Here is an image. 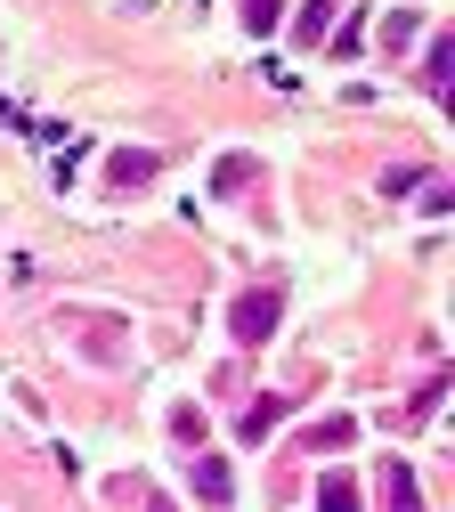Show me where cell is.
Wrapping results in <instances>:
<instances>
[{"label": "cell", "instance_id": "7a4b0ae2", "mask_svg": "<svg viewBox=\"0 0 455 512\" xmlns=\"http://www.w3.org/2000/svg\"><path fill=\"white\" fill-rule=\"evenodd\" d=\"M382 512H423V496H415V472H407V464H382Z\"/></svg>", "mask_w": 455, "mask_h": 512}, {"label": "cell", "instance_id": "6da1fadb", "mask_svg": "<svg viewBox=\"0 0 455 512\" xmlns=\"http://www.w3.org/2000/svg\"><path fill=\"white\" fill-rule=\"evenodd\" d=\"M269 326H277V293H244V301H236V334H244V342H260Z\"/></svg>", "mask_w": 455, "mask_h": 512}, {"label": "cell", "instance_id": "ba28073f", "mask_svg": "<svg viewBox=\"0 0 455 512\" xmlns=\"http://www.w3.org/2000/svg\"><path fill=\"white\" fill-rule=\"evenodd\" d=\"M147 171H155V155H114V179H122V187H130V179H147Z\"/></svg>", "mask_w": 455, "mask_h": 512}, {"label": "cell", "instance_id": "8992f818", "mask_svg": "<svg viewBox=\"0 0 455 512\" xmlns=\"http://www.w3.org/2000/svg\"><path fill=\"white\" fill-rule=\"evenodd\" d=\"M269 431H277V399H260V407L244 415V439H269Z\"/></svg>", "mask_w": 455, "mask_h": 512}, {"label": "cell", "instance_id": "52a82bcc", "mask_svg": "<svg viewBox=\"0 0 455 512\" xmlns=\"http://www.w3.org/2000/svg\"><path fill=\"white\" fill-rule=\"evenodd\" d=\"M277 9H285V0H244V25H252V33H269V25H277Z\"/></svg>", "mask_w": 455, "mask_h": 512}, {"label": "cell", "instance_id": "5b68a950", "mask_svg": "<svg viewBox=\"0 0 455 512\" xmlns=\"http://www.w3.org/2000/svg\"><path fill=\"white\" fill-rule=\"evenodd\" d=\"M325 25H334V0H309L301 9V41H325Z\"/></svg>", "mask_w": 455, "mask_h": 512}, {"label": "cell", "instance_id": "277c9868", "mask_svg": "<svg viewBox=\"0 0 455 512\" xmlns=\"http://www.w3.org/2000/svg\"><path fill=\"white\" fill-rule=\"evenodd\" d=\"M317 512H358V488H350L342 472H325V496H317Z\"/></svg>", "mask_w": 455, "mask_h": 512}, {"label": "cell", "instance_id": "3957f363", "mask_svg": "<svg viewBox=\"0 0 455 512\" xmlns=\"http://www.w3.org/2000/svg\"><path fill=\"white\" fill-rule=\"evenodd\" d=\"M195 496L204 504H228L236 488H228V464H195Z\"/></svg>", "mask_w": 455, "mask_h": 512}]
</instances>
